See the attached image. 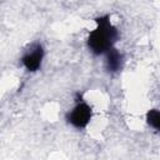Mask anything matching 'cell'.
<instances>
[{"instance_id":"obj_4","label":"cell","mask_w":160,"mask_h":160,"mask_svg":"<svg viewBox=\"0 0 160 160\" xmlns=\"http://www.w3.org/2000/svg\"><path fill=\"white\" fill-rule=\"evenodd\" d=\"M106 66H108V70L109 71H118L120 69V66H121V55L114 48H111L108 51Z\"/></svg>"},{"instance_id":"obj_5","label":"cell","mask_w":160,"mask_h":160,"mask_svg":"<svg viewBox=\"0 0 160 160\" xmlns=\"http://www.w3.org/2000/svg\"><path fill=\"white\" fill-rule=\"evenodd\" d=\"M146 120L150 126L156 130H160V111L159 110H150L146 114Z\"/></svg>"},{"instance_id":"obj_1","label":"cell","mask_w":160,"mask_h":160,"mask_svg":"<svg viewBox=\"0 0 160 160\" xmlns=\"http://www.w3.org/2000/svg\"><path fill=\"white\" fill-rule=\"evenodd\" d=\"M98 28L89 35V48L94 54H101L109 51L118 38L115 28L110 24L108 16L96 19Z\"/></svg>"},{"instance_id":"obj_2","label":"cell","mask_w":160,"mask_h":160,"mask_svg":"<svg viewBox=\"0 0 160 160\" xmlns=\"http://www.w3.org/2000/svg\"><path fill=\"white\" fill-rule=\"evenodd\" d=\"M90 118H91L90 106L85 102H80L71 110L68 119L75 128H84L90 121Z\"/></svg>"},{"instance_id":"obj_3","label":"cell","mask_w":160,"mask_h":160,"mask_svg":"<svg viewBox=\"0 0 160 160\" xmlns=\"http://www.w3.org/2000/svg\"><path fill=\"white\" fill-rule=\"evenodd\" d=\"M42 55H44V51H42L41 45H39V44L34 45L31 48V50L28 51L22 56V64H24V66L29 71L38 70L39 66H40V64H41V60H42Z\"/></svg>"}]
</instances>
